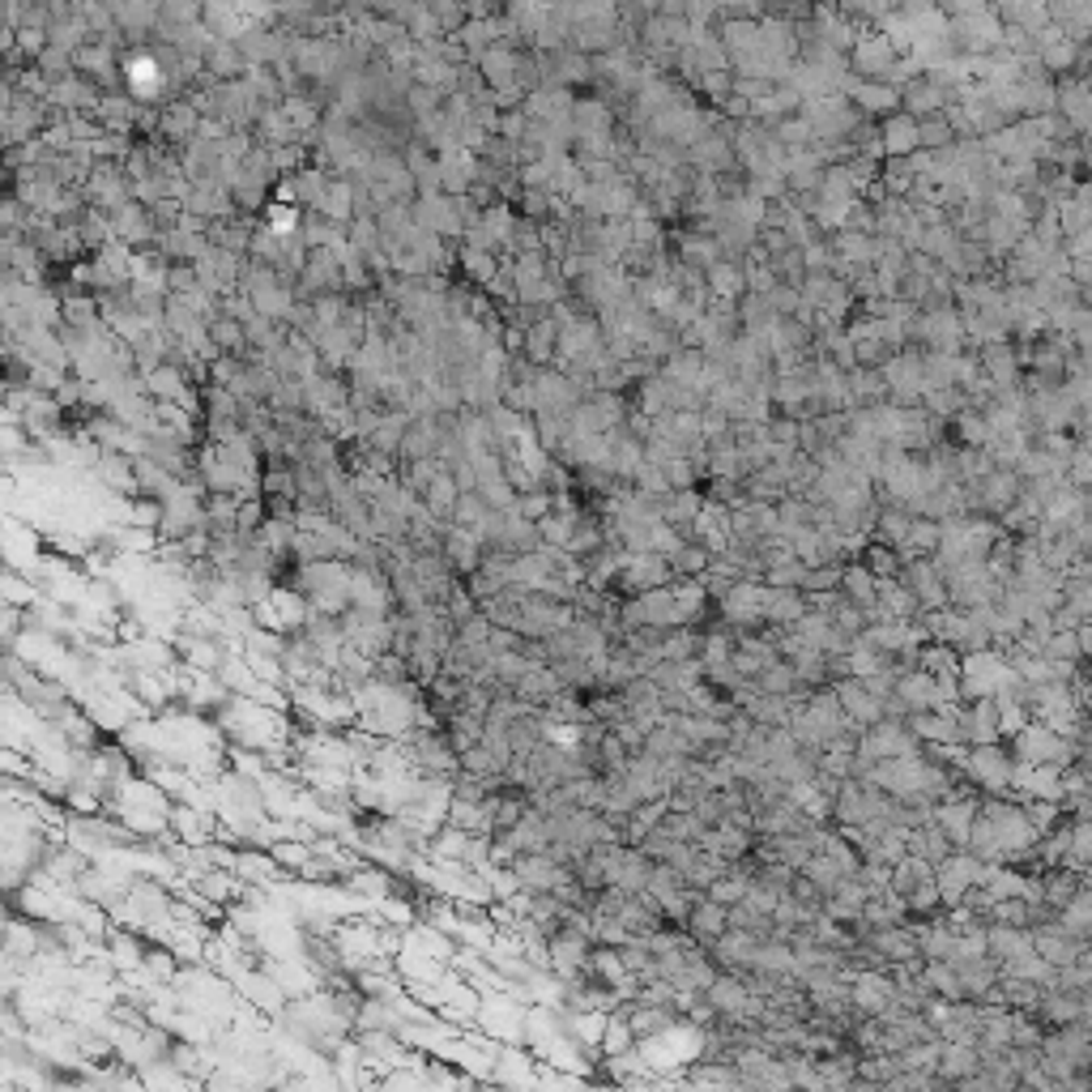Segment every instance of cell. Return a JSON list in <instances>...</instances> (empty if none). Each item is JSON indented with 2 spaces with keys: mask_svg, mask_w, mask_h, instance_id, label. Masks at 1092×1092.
Masks as SVG:
<instances>
[{
  "mask_svg": "<svg viewBox=\"0 0 1092 1092\" xmlns=\"http://www.w3.org/2000/svg\"><path fill=\"white\" fill-rule=\"evenodd\" d=\"M960 776L973 781V785H982V789H990L995 798H1003V794L1012 789V781H1016V755H1012L1008 747H999V742H990V747H969V751H965V764H960Z\"/></svg>",
  "mask_w": 1092,
  "mask_h": 1092,
  "instance_id": "1",
  "label": "cell"
},
{
  "mask_svg": "<svg viewBox=\"0 0 1092 1092\" xmlns=\"http://www.w3.org/2000/svg\"><path fill=\"white\" fill-rule=\"evenodd\" d=\"M982 879H986V862L973 858L969 849H956L943 866H935V883H939V896H943L948 909L965 905V896H969L973 888H982Z\"/></svg>",
  "mask_w": 1092,
  "mask_h": 1092,
  "instance_id": "2",
  "label": "cell"
},
{
  "mask_svg": "<svg viewBox=\"0 0 1092 1092\" xmlns=\"http://www.w3.org/2000/svg\"><path fill=\"white\" fill-rule=\"evenodd\" d=\"M615 585H624L632 598H641V594H653V589H666V585H675V568H671V559L666 555H628V564H624V572H619V581Z\"/></svg>",
  "mask_w": 1092,
  "mask_h": 1092,
  "instance_id": "3",
  "label": "cell"
},
{
  "mask_svg": "<svg viewBox=\"0 0 1092 1092\" xmlns=\"http://www.w3.org/2000/svg\"><path fill=\"white\" fill-rule=\"evenodd\" d=\"M832 692H836V701H841V709H845V718H849V729L866 734V729H875L879 722H888V709H883L858 679H841V683H832Z\"/></svg>",
  "mask_w": 1092,
  "mask_h": 1092,
  "instance_id": "4",
  "label": "cell"
},
{
  "mask_svg": "<svg viewBox=\"0 0 1092 1092\" xmlns=\"http://www.w3.org/2000/svg\"><path fill=\"white\" fill-rule=\"evenodd\" d=\"M978 802L960 789L956 798H948V802H939L935 806V828L956 845V849H969V836H973V824H978Z\"/></svg>",
  "mask_w": 1092,
  "mask_h": 1092,
  "instance_id": "5",
  "label": "cell"
},
{
  "mask_svg": "<svg viewBox=\"0 0 1092 1092\" xmlns=\"http://www.w3.org/2000/svg\"><path fill=\"white\" fill-rule=\"evenodd\" d=\"M853 64L866 73V81H888V73L896 68V47L883 30H862L853 43Z\"/></svg>",
  "mask_w": 1092,
  "mask_h": 1092,
  "instance_id": "6",
  "label": "cell"
},
{
  "mask_svg": "<svg viewBox=\"0 0 1092 1092\" xmlns=\"http://www.w3.org/2000/svg\"><path fill=\"white\" fill-rule=\"evenodd\" d=\"M482 555H487V547H482L478 534L448 525V534H444V559H448V568H452L461 581H470V576L482 568Z\"/></svg>",
  "mask_w": 1092,
  "mask_h": 1092,
  "instance_id": "7",
  "label": "cell"
},
{
  "mask_svg": "<svg viewBox=\"0 0 1092 1092\" xmlns=\"http://www.w3.org/2000/svg\"><path fill=\"white\" fill-rule=\"evenodd\" d=\"M845 94L866 111V116H896L901 107V90L892 81H866V77H849Z\"/></svg>",
  "mask_w": 1092,
  "mask_h": 1092,
  "instance_id": "8",
  "label": "cell"
},
{
  "mask_svg": "<svg viewBox=\"0 0 1092 1092\" xmlns=\"http://www.w3.org/2000/svg\"><path fill=\"white\" fill-rule=\"evenodd\" d=\"M879 141H883V158H913L922 150V137H918V120L896 111L883 120L879 128Z\"/></svg>",
  "mask_w": 1092,
  "mask_h": 1092,
  "instance_id": "9",
  "label": "cell"
},
{
  "mask_svg": "<svg viewBox=\"0 0 1092 1092\" xmlns=\"http://www.w3.org/2000/svg\"><path fill=\"white\" fill-rule=\"evenodd\" d=\"M559 692H568V688L559 683V675H555L551 666H529V671H525V679L517 683V692H512V696H517L525 709H547V705H551Z\"/></svg>",
  "mask_w": 1092,
  "mask_h": 1092,
  "instance_id": "10",
  "label": "cell"
},
{
  "mask_svg": "<svg viewBox=\"0 0 1092 1092\" xmlns=\"http://www.w3.org/2000/svg\"><path fill=\"white\" fill-rule=\"evenodd\" d=\"M729 930V909L726 905H718V901H709V896H701V905L692 909V922H688V935L709 952L722 935Z\"/></svg>",
  "mask_w": 1092,
  "mask_h": 1092,
  "instance_id": "11",
  "label": "cell"
},
{
  "mask_svg": "<svg viewBox=\"0 0 1092 1092\" xmlns=\"http://www.w3.org/2000/svg\"><path fill=\"white\" fill-rule=\"evenodd\" d=\"M806 594L802 589H772L768 585V602H764V624L768 628H798V619L806 615Z\"/></svg>",
  "mask_w": 1092,
  "mask_h": 1092,
  "instance_id": "12",
  "label": "cell"
},
{
  "mask_svg": "<svg viewBox=\"0 0 1092 1092\" xmlns=\"http://www.w3.org/2000/svg\"><path fill=\"white\" fill-rule=\"evenodd\" d=\"M141 107H145V103H133V98H124V94H107V98L98 103L94 120H98L107 133L133 137V133H137V124H141Z\"/></svg>",
  "mask_w": 1092,
  "mask_h": 1092,
  "instance_id": "13",
  "label": "cell"
},
{
  "mask_svg": "<svg viewBox=\"0 0 1092 1092\" xmlns=\"http://www.w3.org/2000/svg\"><path fill=\"white\" fill-rule=\"evenodd\" d=\"M841 598H845V602H853L862 615L879 606V581H875V572H871L862 559H858V564H849V568L841 572Z\"/></svg>",
  "mask_w": 1092,
  "mask_h": 1092,
  "instance_id": "14",
  "label": "cell"
},
{
  "mask_svg": "<svg viewBox=\"0 0 1092 1092\" xmlns=\"http://www.w3.org/2000/svg\"><path fill=\"white\" fill-rule=\"evenodd\" d=\"M982 367H986V380H990L999 393H1012V388H1016V375H1020V355H1016V347H1008V342L982 347Z\"/></svg>",
  "mask_w": 1092,
  "mask_h": 1092,
  "instance_id": "15",
  "label": "cell"
},
{
  "mask_svg": "<svg viewBox=\"0 0 1092 1092\" xmlns=\"http://www.w3.org/2000/svg\"><path fill=\"white\" fill-rule=\"evenodd\" d=\"M205 73H210L214 81H240V77H248V60H244L240 43H235V39H218V43L210 47V56H205Z\"/></svg>",
  "mask_w": 1092,
  "mask_h": 1092,
  "instance_id": "16",
  "label": "cell"
},
{
  "mask_svg": "<svg viewBox=\"0 0 1092 1092\" xmlns=\"http://www.w3.org/2000/svg\"><path fill=\"white\" fill-rule=\"evenodd\" d=\"M1016 495H1020V478H1016L1012 470H995L990 478H982L973 504H982V508H990V512H1008V508L1016 504Z\"/></svg>",
  "mask_w": 1092,
  "mask_h": 1092,
  "instance_id": "17",
  "label": "cell"
},
{
  "mask_svg": "<svg viewBox=\"0 0 1092 1092\" xmlns=\"http://www.w3.org/2000/svg\"><path fill=\"white\" fill-rule=\"evenodd\" d=\"M742 295H747V270L738 265V261H718L713 270H709V299H718V304H742Z\"/></svg>",
  "mask_w": 1092,
  "mask_h": 1092,
  "instance_id": "18",
  "label": "cell"
},
{
  "mask_svg": "<svg viewBox=\"0 0 1092 1092\" xmlns=\"http://www.w3.org/2000/svg\"><path fill=\"white\" fill-rule=\"evenodd\" d=\"M1059 111H1063V120L1072 124V128H1092V86L1089 81H1067L1063 90H1059Z\"/></svg>",
  "mask_w": 1092,
  "mask_h": 1092,
  "instance_id": "19",
  "label": "cell"
},
{
  "mask_svg": "<svg viewBox=\"0 0 1092 1092\" xmlns=\"http://www.w3.org/2000/svg\"><path fill=\"white\" fill-rule=\"evenodd\" d=\"M525 359L538 367V371H542V367H551L555 359H559V325H555L551 317L525 334Z\"/></svg>",
  "mask_w": 1092,
  "mask_h": 1092,
  "instance_id": "20",
  "label": "cell"
},
{
  "mask_svg": "<svg viewBox=\"0 0 1092 1092\" xmlns=\"http://www.w3.org/2000/svg\"><path fill=\"white\" fill-rule=\"evenodd\" d=\"M491 517H495V508H487V499H482L478 491H474V495H461L457 508H452V525H457V529H470V534H482Z\"/></svg>",
  "mask_w": 1092,
  "mask_h": 1092,
  "instance_id": "21",
  "label": "cell"
},
{
  "mask_svg": "<svg viewBox=\"0 0 1092 1092\" xmlns=\"http://www.w3.org/2000/svg\"><path fill=\"white\" fill-rule=\"evenodd\" d=\"M918 137H922V150H926V154H943V150L956 145V128L948 124V116L922 120V124H918Z\"/></svg>",
  "mask_w": 1092,
  "mask_h": 1092,
  "instance_id": "22",
  "label": "cell"
},
{
  "mask_svg": "<svg viewBox=\"0 0 1092 1092\" xmlns=\"http://www.w3.org/2000/svg\"><path fill=\"white\" fill-rule=\"evenodd\" d=\"M201 291V274H197V265H171L167 270V295H197Z\"/></svg>",
  "mask_w": 1092,
  "mask_h": 1092,
  "instance_id": "23",
  "label": "cell"
},
{
  "mask_svg": "<svg viewBox=\"0 0 1092 1092\" xmlns=\"http://www.w3.org/2000/svg\"><path fill=\"white\" fill-rule=\"evenodd\" d=\"M517 512H521L525 521L538 525V521H547V517L555 512V495H551V491H529V495L517 499Z\"/></svg>",
  "mask_w": 1092,
  "mask_h": 1092,
  "instance_id": "24",
  "label": "cell"
},
{
  "mask_svg": "<svg viewBox=\"0 0 1092 1092\" xmlns=\"http://www.w3.org/2000/svg\"><path fill=\"white\" fill-rule=\"evenodd\" d=\"M926 410L939 414V418L965 414V393H960V388H935V393H926Z\"/></svg>",
  "mask_w": 1092,
  "mask_h": 1092,
  "instance_id": "25",
  "label": "cell"
},
{
  "mask_svg": "<svg viewBox=\"0 0 1092 1092\" xmlns=\"http://www.w3.org/2000/svg\"><path fill=\"white\" fill-rule=\"evenodd\" d=\"M1067 858H1076V862H1089V866H1092V819H1080V824H1072V849H1067Z\"/></svg>",
  "mask_w": 1092,
  "mask_h": 1092,
  "instance_id": "26",
  "label": "cell"
},
{
  "mask_svg": "<svg viewBox=\"0 0 1092 1092\" xmlns=\"http://www.w3.org/2000/svg\"><path fill=\"white\" fill-rule=\"evenodd\" d=\"M1076 641H1080V658H1092V619L1076 628Z\"/></svg>",
  "mask_w": 1092,
  "mask_h": 1092,
  "instance_id": "27",
  "label": "cell"
},
{
  "mask_svg": "<svg viewBox=\"0 0 1092 1092\" xmlns=\"http://www.w3.org/2000/svg\"><path fill=\"white\" fill-rule=\"evenodd\" d=\"M1089 150H1092V128H1089Z\"/></svg>",
  "mask_w": 1092,
  "mask_h": 1092,
  "instance_id": "28",
  "label": "cell"
}]
</instances>
